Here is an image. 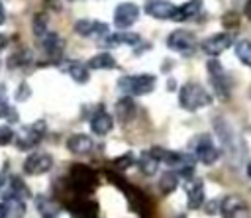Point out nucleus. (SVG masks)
<instances>
[{
	"instance_id": "obj_8",
	"label": "nucleus",
	"mask_w": 251,
	"mask_h": 218,
	"mask_svg": "<svg viewBox=\"0 0 251 218\" xmlns=\"http://www.w3.org/2000/svg\"><path fill=\"white\" fill-rule=\"evenodd\" d=\"M43 128H45V124L41 122H35V124H31V126H25V128H22V132L16 136V145H18V149H33L39 141H41V137H43Z\"/></svg>"
},
{
	"instance_id": "obj_18",
	"label": "nucleus",
	"mask_w": 251,
	"mask_h": 218,
	"mask_svg": "<svg viewBox=\"0 0 251 218\" xmlns=\"http://www.w3.org/2000/svg\"><path fill=\"white\" fill-rule=\"evenodd\" d=\"M112 128H114V120H112V116L104 108L96 110L94 116L90 118V130L96 136H106V134H110Z\"/></svg>"
},
{
	"instance_id": "obj_5",
	"label": "nucleus",
	"mask_w": 251,
	"mask_h": 218,
	"mask_svg": "<svg viewBox=\"0 0 251 218\" xmlns=\"http://www.w3.org/2000/svg\"><path fill=\"white\" fill-rule=\"evenodd\" d=\"M206 69H208V79H210V84H212L214 94H216L220 100H227L229 94H231V90H229L227 73H226V69L222 67V63H220L218 59H208Z\"/></svg>"
},
{
	"instance_id": "obj_2",
	"label": "nucleus",
	"mask_w": 251,
	"mask_h": 218,
	"mask_svg": "<svg viewBox=\"0 0 251 218\" xmlns=\"http://www.w3.org/2000/svg\"><path fill=\"white\" fill-rule=\"evenodd\" d=\"M210 102H212V94L198 82H186L178 90V104L188 112H196L208 106Z\"/></svg>"
},
{
	"instance_id": "obj_30",
	"label": "nucleus",
	"mask_w": 251,
	"mask_h": 218,
	"mask_svg": "<svg viewBox=\"0 0 251 218\" xmlns=\"http://www.w3.org/2000/svg\"><path fill=\"white\" fill-rule=\"evenodd\" d=\"M8 192H12V194H16V196H20V198H27L29 196V189L24 185V181L22 179H18V177H12L10 179V183H8Z\"/></svg>"
},
{
	"instance_id": "obj_6",
	"label": "nucleus",
	"mask_w": 251,
	"mask_h": 218,
	"mask_svg": "<svg viewBox=\"0 0 251 218\" xmlns=\"http://www.w3.org/2000/svg\"><path fill=\"white\" fill-rule=\"evenodd\" d=\"M190 155L196 157V161H200L202 165H212L218 161L220 157V149L214 145L212 137L208 134H200L190 141Z\"/></svg>"
},
{
	"instance_id": "obj_27",
	"label": "nucleus",
	"mask_w": 251,
	"mask_h": 218,
	"mask_svg": "<svg viewBox=\"0 0 251 218\" xmlns=\"http://www.w3.org/2000/svg\"><path fill=\"white\" fill-rule=\"evenodd\" d=\"M135 112V102L131 96H126V98H120L116 102V116L120 118V122H127Z\"/></svg>"
},
{
	"instance_id": "obj_14",
	"label": "nucleus",
	"mask_w": 251,
	"mask_h": 218,
	"mask_svg": "<svg viewBox=\"0 0 251 218\" xmlns=\"http://www.w3.org/2000/svg\"><path fill=\"white\" fill-rule=\"evenodd\" d=\"M182 185L186 189V204H188V208L190 210L200 208L204 204V183L200 179L192 177V179L184 181Z\"/></svg>"
},
{
	"instance_id": "obj_20",
	"label": "nucleus",
	"mask_w": 251,
	"mask_h": 218,
	"mask_svg": "<svg viewBox=\"0 0 251 218\" xmlns=\"http://www.w3.org/2000/svg\"><path fill=\"white\" fill-rule=\"evenodd\" d=\"M41 47H43V51L49 55V57H61L63 55V47H65V43H63V39L57 35V33H53V31H47L41 39Z\"/></svg>"
},
{
	"instance_id": "obj_29",
	"label": "nucleus",
	"mask_w": 251,
	"mask_h": 218,
	"mask_svg": "<svg viewBox=\"0 0 251 218\" xmlns=\"http://www.w3.org/2000/svg\"><path fill=\"white\" fill-rule=\"evenodd\" d=\"M235 55H237V59H239L243 65L251 67V41H249V39L237 41V43H235Z\"/></svg>"
},
{
	"instance_id": "obj_21",
	"label": "nucleus",
	"mask_w": 251,
	"mask_h": 218,
	"mask_svg": "<svg viewBox=\"0 0 251 218\" xmlns=\"http://www.w3.org/2000/svg\"><path fill=\"white\" fill-rule=\"evenodd\" d=\"M67 149L75 155H86L92 149V139L84 134H75L67 139Z\"/></svg>"
},
{
	"instance_id": "obj_25",
	"label": "nucleus",
	"mask_w": 251,
	"mask_h": 218,
	"mask_svg": "<svg viewBox=\"0 0 251 218\" xmlns=\"http://www.w3.org/2000/svg\"><path fill=\"white\" fill-rule=\"evenodd\" d=\"M159 165H161V163H159L157 157L151 153V149H149V151H143V153L139 155V159H137V167H139V171H141L143 175H147V177L155 175Z\"/></svg>"
},
{
	"instance_id": "obj_16",
	"label": "nucleus",
	"mask_w": 251,
	"mask_h": 218,
	"mask_svg": "<svg viewBox=\"0 0 251 218\" xmlns=\"http://www.w3.org/2000/svg\"><path fill=\"white\" fill-rule=\"evenodd\" d=\"M0 208L4 212V218H24L25 216V200L12 194V192H6L2 202H0Z\"/></svg>"
},
{
	"instance_id": "obj_32",
	"label": "nucleus",
	"mask_w": 251,
	"mask_h": 218,
	"mask_svg": "<svg viewBox=\"0 0 251 218\" xmlns=\"http://www.w3.org/2000/svg\"><path fill=\"white\" fill-rule=\"evenodd\" d=\"M133 161H135L133 153H131V151H127V153H124V155L116 157V159H114L112 163H114V167H116V169L124 171V169H127V167H131V165H133Z\"/></svg>"
},
{
	"instance_id": "obj_31",
	"label": "nucleus",
	"mask_w": 251,
	"mask_h": 218,
	"mask_svg": "<svg viewBox=\"0 0 251 218\" xmlns=\"http://www.w3.org/2000/svg\"><path fill=\"white\" fill-rule=\"evenodd\" d=\"M47 31H49L47 29V16L45 14H35V18H33V33H35V37L41 39Z\"/></svg>"
},
{
	"instance_id": "obj_42",
	"label": "nucleus",
	"mask_w": 251,
	"mask_h": 218,
	"mask_svg": "<svg viewBox=\"0 0 251 218\" xmlns=\"http://www.w3.org/2000/svg\"><path fill=\"white\" fill-rule=\"evenodd\" d=\"M4 185H6V181H4V177H2V175H0V191H2V189H4Z\"/></svg>"
},
{
	"instance_id": "obj_24",
	"label": "nucleus",
	"mask_w": 251,
	"mask_h": 218,
	"mask_svg": "<svg viewBox=\"0 0 251 218\" xmlns=\"http://www.w3.org/2000/svg\"><path fill=\"white\" fill-rule=\"evenodd\" d=\"M86 67L92 69V71H106V69H116L118 63H116V59L110 53H98L92 59H88Z\"/></svg>"
},
{
	"instance_id": "obj_3",
	"label": "nucleus",
	"mask_w": 251,
	"mask_h": 218,
	"mask_svg": "<svg viewBox=\"0 0 251 218\" xmlns=\"http://www.w3.org/2000/svg\"><path fill=\"white\" fill-rule=\"evenodd\" d=\"M106 175H108V179H110L116 187L122 189V192L126 194L129 206H131L137 214H141V216H149V214H151V202H149V198L145 196V192H141L137 187L126 183L122 177H118V175H114V173H106Z\"/></svg>"
},
{
	"instance_id": "obj_45",
	"label": "nucleus",
	"mask_w": 251,
	"mask_h": 218,
	"mask_svg": "<svg viewBox=\"0 0 251 218\" xmlns=\"http://www.w3.org/2000/svg\"><path fill=\"white\" fill-rule=\"evenodd\" d=\"M176 218H186V216H176Z\"/></svg>"
},
{
	"instance_id": "obj_43",
	"label": "nucleus",
	"mask_w": 251,
	"mask_h": 218,
	"mask_svg": "<svg viewBox=\"0 0 251 218\" xmlns=\"http://www.w3.org/2000/svg\"><path fill=\"white\" fill-rule=\"evenodd\" d=\"M247 175L251 177V161H249V165H247Z\"/></svg>"
},
{
	"instance_id": "obj_39",
	"label": "nucleus",
	"mask_w": 251,
	"mask_h": 218,
	"mask_svg": "<svg viewBox=\"0 0 251 218\" xmlns=\"http://www.w3.org/2000/svg\"><path fill=\"white\" fill-rule=\"evenodd\" d=\"M6 22V10H4V6H2V2H0V26Z\"/></svg>"
},
{
	"instance_id": "obj_38",
	"label": "nucleus",
	"mask_w": 251,
	"mask_h": 218,
	"mask_svg": "<svg viewBox=\"0 0 251 218\" xmlns=\"http://www.w3.org/2000/svg\"><path fill=\"white\" fill-rule=\"evenodd\" d=\"M243 12H245V18H247V20H251V0H245Z\"/></svg>"
},
{
	"instance_id": "obj_19",
	"label": "nucleus",
	"mask_w": 251,
	"mask_h": 218,
	"mask_svg": "<svg viewBox=\"0 0 251 218\" xmlns=\"http://www.w3.org/2000/svg\"><path fill=\"white\" fill-rule=\"evenodd\" d=\"M200 12H202V0H188L180 6H176V10L173 14V20L175 22H186V20L196 18Z\"/></svg>"
},
{
	"instance_id": "obj_26",
	"label": "nucleus",
	"mask_w": 251,
	"mask_h": 218,
	"mask_svg": "<svg viewBox=\"0 0 251 218\" xmlns=\"http://www.w3.org/2000/svg\"><path fill=\"white\" fill-rule=\"evenodd\" d=\"M35 206H37V210H39V214L43 218H57V214H59L57 202L51 200V198H47V196H43V194L35 198Z\"/></svg>"
},
{
	"instance_id": "obj_36",
	"label": "nucleus",
	"mask_w": 251,
	"mask_h": 218,
	"mask_svg": "<svg viewBox=\"0 0 251 218\" xmlns=\"http://www.w3.org/2000/svg\"><path fill=\"white\" fill-rule=\"evenodd\" d=\"M27 96H29V86H27L25 82H22L20 88H18V92H16V98H18V100H25Z\"/></svg>"
},
{
	"instance_id": "obj_33",
	"label": "nucleus",
	"mask_w": 251,
	"mask_h": 218,
	"mask_svg": "<svg viewBox=\"0 0 251 218\" xmlns=\"http://www.w3.org/2000/svg\"><path fill=\"white\" fill-rule=\"evenodd\" d=\"M10 112H12V108H10V104H8L6 90H4V86L0 84V118H6Z\"/></svg>"
},
{
	"instance_id": "obj_44",
	"label": "nucleus",
	"mask_w": 251,
	"mask_h": 218,
	"mask_svg": "<svg viewBox=\"0 0 251 218\" xmlns=\"http://www.w3.org/2000/svg\"><path fill=\"white\" fill-rule=\"evenodd\" d=\"M0 218H4V212H2V208H0Z\"/></svg>"
},
{
	"instance_id": "obj_23",
	"label": "nucleus",
	"mask_w": 251,
	"mask_h": 218,
	"mask_svg": "<svg viewBox=\"0 0 251 218\" xmlns=\"http://www.w3.org/2000/svg\"><path fill=\"white\" fill-rule=\"evenodd\" d=\"M106 45L116 47V45H137L141 41V37L137 33H127V31H120V33H112L106 35Z\"/></svg>"
},
{
	"instance_id": "obj_17",
	"label": "nucleus",
	"mask_w": 251,
	"mask_h": 218,
	"mask_svg": "<svg viewBox=\"0 0 251 218\" xmlns=\"http://www.w3.org/2000/svg\"><path fill=\"white\" fill-rule=\"evenodd\" d=\"M75 31L84 37H106L108 26L104 22H96V20H78L75 24Z\"/></svg>"
},
{
	"instance_id": "obj_34",
	"label": "nucleus",
	"mask_w": 251,
	"mask_h": 218,
	"mask_svg": "<svg viewBox=\"0 0 251 218\" xmlns=\"http://www.w3.org/2000/svg\"><path fill=\"white\" fill-rule=\"evenodd\" d=\"M10 141H14V132L10 126H0V147L8 145Z\"/></svg>"
},
{
	"instance_id": "obj_22",
	"label": "nucleus",
	"mask_w": 251,
	"mask_h": 218,
	"mask_svg": "<svg viewBox=\"0 0 251 218\" xmlns=\"http://www.w3.org/2000/svg\"><path fill=\"white\" fill-rule=\"evenodd\" d=\"M65 71H67V75H69L75 82H78V84H84V82L88 81V67H86V63H82V61H69L67 67H65Z\"/></svg>"
},
{
	"instance_id": "obj_41",
	"label": "nucleus",
	"mask_w": 251,
	"mask_h": 218,
	"mask_svg": "<svg viewBox=\"0 0 251 218\" xmlns=\"http://www.w3.org/2000/svg\"><path fill=\"white\" fill-rule=\"evenodd\" d=\"M4 45H6V37H4V35H0V49H2Z\"/></svg>"
},
{
	"instance_id": "obj_15",
	"label": "nucleus",
	"mask_w": 251,
	"mask_h": 218,
	"mask_svg": "<svg viewBox=\"0 0 251 218\" xmlns=\"http://www.w3.org/2000/svg\"><path fill=\"white\" fill-rule=\"evenodd\" d=\"M176 6L169 0H145V14L155 20H173Z\"/></svg>"
},
{
	"instance_id": "obj_7",
	"label": "nucleus",
	"mask_w": 251,
	"mask_h": 218,
	"mask_svg": "<svg viewBox=\"0 0 251 218\" xmlns=\"http://www.w3.org/2000/svg\"><path fill=\"white\" fill-rule=\"evenodd\" d=\"M167 47L176 51V53H180V55H184V57H188V55H192L196 51V37L188 29H175L167 37Z\"/></svg>"
},
{
	"instance_id": "obj_37",
	"label": "nucleus",
	"mask_w": 251,
	"mask_h": 218,
	"mask_svg": "<svg viewBox=\"0 0 251 218\" xmlns=\"http://www.w3.org/2000/svg\"><path fill=\"white\" fill-rule=\"evenodd\" d=\"M218 206H220V202H210V204L206 206V214H210V216L216 214V208H218Z\"/></svg>"
},
{
	"instance_id": "obj_11",
	"label": "nucleus",
	"mask_w": 251,
	"mask_h": 218,
	"mask_svg": "<svg viewBox=\"0 0 251 218\" xmlns=\"http://www.w3.org/2000/svg\"><path fill=\"white\" fill-rule=\"evenodd\" d=\"M229 45H231V35L227 31H220V33H214V35H210L202 41V51L206 55H210V59H216Z\"/></svg>"
},
{
	"instance_id": "obj_35",
	"label": "nucleus",
	"mask_w": 251,
	"mask_h": 218,
	"mask_svg": "<svg viewBox=\"0 0 251 218\" xmlns=\"http://www.w3.org/2000/svg\"><path fill=\"white\" fill-rule=\"evenodd\" d=\"M27 61H29V53L24 51V53H16V55H12L10 61H8V65H10V67H18V65H24V63H27Z\"/></svg>"
},
{
	"instance_id": "obj_12",
	"label": "nucleus",
	"mask_w": 251,
	"mask_h": 218,
	"mask_svg": "<svg viewBox=\"0 0 251 218\" xmlns=\"http://www.w3.org/2000/svg\"><path fill=\"white\" fill-rule=\"evenodd\" d=\"M220 212L224 214V218H249L247 204L235 194H229L220 202Z\"/></svg>"
},
{
	"instance_id": "obj_40",
	"label": "nucleus",
	"mask_w": 251,
	"mask_h": 218,
	"mask_svg": "<svg viewBox=\"0 0 251 218\" xmlns=\"http://www.w3.org/2000/svg\"><path fill=\"white\" fill-rule=\"evenodd\" d=\"M47 2H49L51 6H55V10H59V2H57V0H47Z\"/></svg>"
},
{
	"instance_id": "obj_4",
	"label": "nucleus",
	"mask_w": 251,
	"mask_h": 218,
	"mask_svg": "<svg viewBox=\"0 0 251 218\" xmlns=\"http://www.w3.org/2000/svg\"><path fill=\"white\" fill-rule=\"evenodd\" d=\"M155 75H124L118 79V88L127 94V96H143V94H149L153 92L155 88Z\"/></svg>"
},
{
	"instance_id": "obj_28",
	"label": "nucleus",
	"mask_w": 251,
	"mask_h": 218,
	"mask_svg": "<svg viewBox=\"0 0 251 218\" xmlns=\"http://www.w3.org/2000/svg\"><path fill=\"white\" fill-rule=\"evenodd\" d=\"M178 181H180L178 171H167V173H163V177L159 181V187H161V191L165 194H169V192H173L178 187Z\"/></svg>"
},
{
	"instance_id": "obj_9",
	"label": "nucleus",
	"mask_w": 251,
	"mask_h": 218,
	"mask_svg": "<svg viewBox=\"0 0 251 218\" xmlns=\"http://www.w3.org/2000/svg\"><path fill=\"white\" fill-rule=\"evenodd\" d=\"M137 18H139V8L133 2H122L114 10V26L118 29H127L137 22Z\"/></svg>"
},
{
	"instance_id": "obj_1",
	"label": "nucleus",
	"mask_w": 251,
	"mask_h": 218,
	"mask_svg": "<svg viewBox=\"0 0 251 218\" xmlns=\"http://www.w3.org/2000/svg\"><path fill=\"white\" fill-rule=\"evenodd\" d=\"M67 183H69V189L75 192V196H86L88 192H92L96 189L98 175L82 163H73L69 169Z\"/></svg>"
},
{
	"instance_id": "obj_10",
	"label": "nucleus",
	"mask_w": 251,
	"mask_h": 218,
	"mask_svg": "<svg viewBox=\"0 0 251 218\" xmlns=\"http://www.w3.org/2000/svg\"><path fill=\"white\" fill-rule=\"evenodd\" d=\"M51 167H53V157L43 151H35L24 161L25 175H45L47 171H51Z\"/></svg>"
},
{
	"instance_id": "obj_13",
	"label": "nucleus",
	"mask_w": 251,
	"mask_h": 218,
	"mask_svg": "<svg viewBox=\"0 0 251 218\" xmlns=\"http://www.w3.org/2000/svg\"><path fill=\"white\" fill-rule=\"evenodd\" d=\"M69 210L76 218H96L98 216V204L90 200L88 196H75L69 202Z\"/></svg>"
}]
</instances>
